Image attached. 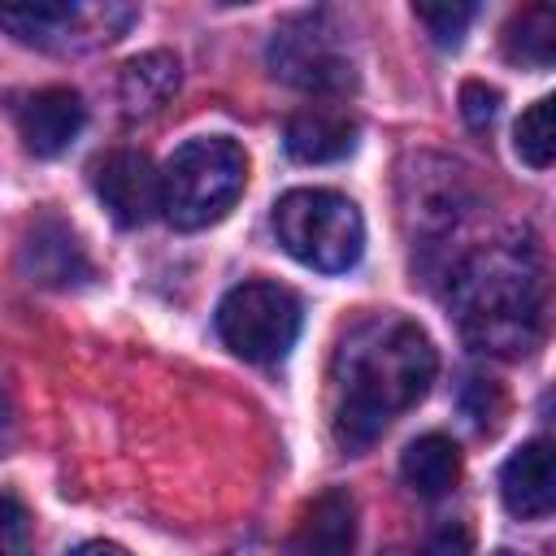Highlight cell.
I'll return each instance as SVG.
<instances>
[{
	"instance_id": "cell-1",
	"label": "cell",
	"mask_w": 556,
	"mask_h": 556,
	"mask_svg": "<svg viewBox=\"0 0 556 556\" xmlns=\"http://www.w3.org/2000/svg\"><path fill=\"white\" fill-rule=\"evenodd\" d=\"M430 334L408 317H365L334 356V439L348 452L369 447L434 382Z\"/></svg>"
},
{
	"instance_id": "cell-2",
	"label": "cell",
	"mask_w": 556,
	"mask_h": 556,
	"mask_svg": "<svg viewBox=\"0 0 556 556\" xmlns=\"http://www.w3.org/2000/svg\"><path fill=\"white\" fill-rule=\"evenodd\" d=\"M452 317L469 348L526 356L543 334V269L530 243H486L452 274Z\"/></svg>"
},
{
	"instance_id": "cell-3",
	"label": "cell",
	"mask_w": 556,
	"mask_h": 556,
	"mask_svg": "<svg viewBox=\"0 0 556 556\" xmlns=\"http://www.w3.org/2000/svg\"><path fill=\"white\" fill-rule=\"evenodd\" d=\"M248 187V152L226 135L187 139L161 169V213L174 230L222 222Z\"/></svg>"
},
{
	"instance_id": "cell-4",
	"label": "cell",
	"mask_w": 556,
	"mask_h": 556,
	"mask_svg": "<svg viewBox=\"0 0 556 556\" xmlns=\"http://www.w3.org/2000/svg\"><path fill=\"white\" fill-rule=\"evenodd\" d=\"M274 235L287 256L317 274H348L365 252L361 208L326 187H295L274 204Z\"/></svg>"
},
{
	"instance_id": "cell-5",
	"label": "cell",
	"mask_w": 556,
	"mask_h": 556,
	"mask_svg": "<svg viewBox=\"0 0 556 556\" xmlns=\"http://www.w3.org/2000/svg\"><path fill=\"white\" fill-rule=\"evenodd\" d=\"M217 334L235 356L252 365L282 361L300 334V300L282 282H239L217 304Z\"/></svg>"
},
{
	"instance_id": "cell-6",
	"label": "cell",
	"mask_w": 556,
	"mask_h": 556,
	"mask_svg": "<svg viewBox=\"0 0 556 556\" xmlns=\"http://www.w3.org/2000/svg\"><path fill=\"white\" fill-rule=\"evenodd\" d=\"M343 30L334 26L330 13H300L291 22H282L269 39V70L274 78L313 91V96H343L356 78L352 56L339 39Z\"/></svg>"
},
{
	"instance_id": "cell-7",
	"label": "cell",
	"mask_w": 556,
	"mask_h": 556,
	"mask_svg": "<svg viewBox=\"0 0 556 556\" xmlns=\"http://www.w3.org/2000/svg\"><path fill=\"white\" fill-rule=\"evenodd\" d=\"M135 9L122 4H0V26L39 52H70V48H96L113 43L130 26Z\"/></svg>"
},
{
	"instance_id": "cell-8",
	"label": "cell",
	"mask_w": 556,
	"mask_h": 556,
	"mask_svg": "<svg viewBox=\"0 0 556 556\" xmlns=\"http://www.w3.org/2000/svg\"><path fill=\"white\" fill-rule=\"evenodd\" d=\"M96 195L117 226L135 230L161 208V174L143 152L117 148L96 165Z\"/></svg>"
},
{
	"instance_id": "cell-9",
	"label": "cell",
	"mask_w": 556,
	"mask_h": 556,
	"mask_svg": "<svg viewBox=\"0 0 556 556\" xmlns=\"http://www.w3.org/2000/svg\"><path fill=\"white\" fill-rule=\"evenodd\" d=\"M87 126V104L74 87H39L17 104V135L30 156H61Z\"/></svg>"
},
{
	"instance_id": "cell-10",
	"label": "cell",
	"mask_w": 556,
	"mask_h": 556,
	"mask_svg": "<svg viewBox=\"0 0 556 556\" xmlns=\"http://www.w3.org/2000/svg\"><path fill=\"white\" fill-rule=\"evenodd\" d=\"M500 500L521 521H539V517L552 513V504H556V456H552L547 439H530L504 460Z\"/></svg>"
},
{
	"instance_id": "cell-11",
	"label": "cell",
	"mask_w": 556,
	"mask_h": 556,
	"mask_svg": "<svg viewBox=\"0 0 556 556\" xmlns=\"http://www.w3.org/2000/svg\"><path fill=\"white\" fill-rule=\"evenodd\" d=\"M22 274L39 287H78L91 278V261L78 243V235L61 217H39L35 230L22 243Z\"/></svg>"
},
{
	"instance_id": "cell-12",
	"label": "cell",
	"mask_w": 556,
	"mask_h": 556,
	"mask_svg": "<svg viewBox=\"0 0 556 556\" xmlns=\"http://www.w3.org/2000/svg\"><path fill=\"white\" fill-rule=\"evenodd\" d=\"M295 556H352L356 552V500L348 491H321L291 539Z\"/></svg>"
},
{
	"instance_id": "cell-13",
	"label": "cell",
	"mask_w": 556,
	"mask_h": 556,
	"mask_svg": "<svg viewBox=\"0 0 556 556\" xmlns=\"http://www.w3.org/2000/svg\"><path fill=\"white\" fill-rule=\"evenodd\" d=\"M282 143L295 161L304 165H326V161H343L352 148H356V122L339 109H326V104H313V109H300L287 130H282Z\"/></svg>"
},
{
	"instance_id": "cell-14",
	"label": "cell",
	"mask_w": 556,
	"mask_h": 556,
	"mask_svg": "<svg viewBox=\"0 0 556 556\" xmlns=\"http://www.w3.org/2000/svg\"><path fill=\"white\" fill-rule=\"evenodd\" d=\"M174 91H178V56H169V52H143V56H135V61L122 65L117 100H122L126 117H152V113H161Z\"/></svg>"
},
{
	"instance_id": "cell-15",
	"label": "cell",
	"mask_w": 556,
	"mask_h": 556,
	"mask_svg": "<svg viewBox=\"0 0 556 556\" xmlns=\"http://www.w3.org/2000/svg\"><path fill=\"white\" fill-rule=\"evenodd\" d=\"M400 473L404 482L421 495V500H439L456 486L460 478V447L447 434H421L404 447L400 456Z\"/></svg>"
},
{
	"instance_id": "cell-16",
	"label": "cell",
	"mask_w": 556,
	"mask_h": 556,
	"mask_svg": "<svg viewBox=\"0 0 556 556\" xmlns=\"http://www.w3.org/2000/svg\"><path fill=\"white\" fill-rule=\"evenodd\" d=\"M504 56L521 70H547L556 56V13L547 4H530L504 26Z\"/></svg>"
},
{
	"instance_id": "cell-17",
	"label": "cell",
	"mask_w": 556,
	"mask_h": 556,
	"mask_svg": "<svg viewBox=\"0 0 556 556\" xmlns=\"http://www.w3.org/2000/svg\"><path fill=\"white\" fill-rule=\"evenodd\" d=\"M513 148L517 156L530 165V169H547L552 165V152H556V135H552V100H534L517 126H513Z\"/></svg>"
},
{
	"instance_id": "cell-18",
	"label": "cell",
	"mask_w": 556,
	"mask_h": 556,
	"mask_svg": "<svg viewBox=\"0 0 556 556\" xmlns=\"http://www.w3.org/2000/svg\"><path fill=\"white\" fill-rule=\"evenodd\" d=\"M413 13H417V22L430 30V39H434L439 48H460L469 22L478 17V4H456V0H452V4H417Z\"/></svg>"
},
{
	"instance_id": "cell-19",
	"label": "cell",
	"mask_w": 556,
	"mask_h": 556,
	"mask_svg": "<svg viewBox=\"0 0 556 556\" xmlns=\"http://www.w3.org/2000/svg\"><path fill=\"white\" fill-rule=\"evenodd\" d=\"M465 413H469V421L478 430L491 434L500 426V417H504V391L491 378H469V387H465Z\"/></svg>"
},
{
	"instance_id": "cell-20",
	"label": "cell",
	"mask_w": 556,
	"mask_h": 556,
	"mask_svg": "<svg viewBox=\"0 0 556 556\" xmlns=\"http://www.w3.org/2000/svg\"><path fill=\"white\" fill-rule=\"evenodd\" d=\"M30 543V513L22 500L0 495V556H22Z\"/></svg>"
},
{
	"instance_id": "cell-21",
	"label": "cell",
	"mask_w": 556,
	"mask_h": 556,
	"mask_svg": "<svg viewBox=\"0 0 556 556\" xmlns=\"http://www.w3.org/2000/svg\"><path fill=\"white\" fill-rule=\"evenodd\" d=\"M417 556H473V534L465 521H443L421 539Z\"/></svg>"
},
{
	"instance_id": "cell-22",
	"label": "cell",
	"mask_w": 556,
	"mask_h": 556,
	"mask_svg": "<svg viewBox=\"0 0 556 556\" xmlns=\"http://www.w3.org/2000/svg\"><path fill=\"white\" fill-rule=\"evenodd\" d=\"M460 113H465V122L473 130H486L495 122V113H500V91L486 87V83H465L460 87Z\"/></svg>"
},
{
	"instance_id": "cell-23",
	"label": "cell",
	"mask_w": 556,
	"mask_h": 556,
	"mask_svg": "<svg viewBox=\"0 0 556 556\" xmlns=\"http://www.w3.org/2000/svg\"><path fill=\"white\" fill-rule=\"evenodd\" d=\"M70 556H130L126 547H117V543H104V539H91V543H78Z\"/></svg>"
},
{
	"instance_id": "cell-24",
	"label": "cell",
	"mask_w": 556,
	"mask_h": 556,
	"mask_svg": "<svg viewBox=\"0 0 556 556\" xmlns=\"http://www.w3.org/2000/svg\"><path fill=\"white\" fill-rule=\"evenodd\" d=\"M495 556H517V552H495Z\"/></svg>"
}]
</instances>
